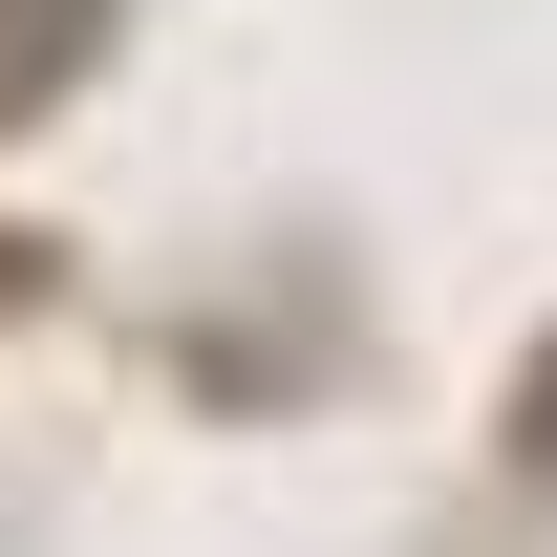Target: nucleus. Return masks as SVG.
Returning a JSON list of instances; mask_svg holds the SVG:
<instances>
[{
    "label": "nucleus",
    "instance_id": "nucleus-2",
    "mask_svg": "<svg viewBox=\"0 0 557 557\" xmlns=\"http://www.w3.org/2000/svg\"><path fill=\"white\" fill-rule=\"evenodd\" d=\"M515 472H557V344H536V386H515Z\"/></svg>",
    "mask_w": 557,
    "mask_h": 557
},
{
    "label": "nucleus",
    "instance_id": "nucleus-1",
    "mask_svg": "<svg viewBox=\"0 0 557 557\" xmlns=\"http://www.w3.org/2000/svg\"><path fill=\"white\" fill-rule=\"evenodd\" d=\"M86 44H108V0H0V108H44Z\"/></svg>",
    "mask_w": 557,
    "mask_h": 557
}]
</instances>
